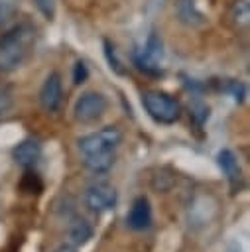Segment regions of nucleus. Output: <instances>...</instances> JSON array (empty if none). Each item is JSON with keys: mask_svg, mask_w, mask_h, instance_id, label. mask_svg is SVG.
Listing matches in <instances>:
<instances>
[{"mask_svg": "<svg viewBox=\"0 0 250 252\" xmlns=\"http://www.w3.org/2000/svg\"><path fill=\"white\" fill-rule=\"evenodd\" d=\"M35 41V30L30 24H20L0 37V71H16L28 59Z\"/></svg>", "mask_w": 250, "mask_h": 252, "instance_id": "nucleus-1", "label": "nucleus"}, {"mask_svg": "<svg viewBox=\"0 0 250 252\" xmlns=\"http://www.w3.org/2000/svg\"><path fill=\"white\" fill-rule=\"evenodd\" d=\"M142 106L157 124H175L181 116L179 100L163 91H146L142 94Z\"/></svg>", "mask_w": 250, "mask_h": 252, "instance_id": "nucleus-2", "label": "nucleus"}, {"mask_svg": "<svg viewBox=\"0 0 250 252\" xmlns=\"http://www.w3.org/2000/svg\"><path fill=\"white\" fill-rule=\"evenodd\" d=\"M122 132L118 126H104L96 132H91L83 138H79L77 148L81 156H93V154H106V152H116L118 146L122 144Z\"/></svg>", "mask_w": 250, "mask_h": 252, "instance_id": "nucleus-3", "label": "nucleus"}, {"mask_svg": "<svg viewBox=\"0 0 250 252\" xmlns=\"http://www.w3.org/2000/svg\"><path fill=\"white\" fill-rule=\"evenodd\" d=\"M108 110V98L98 91H85L73 106V116L79 124H96Z\"/></svg>", "mask_w": 250, "mask_h": 252, "instance_id": "nucleus-4", "label": "nucleus"}, {"mask_svg": "<svg viewBox=\"0 0 250 252\" xmlns=\"http://www.w3.org/2000/svg\"><path fill=\"white\" fill-rule=\"evenodd\" d=\"M161 57H163V43L156 32H152L146 39V45L134 51V65L144 71L146 75H161Z\"/></svg>", "mask_w": 250, "mask_h": 252, "instance_id": "nucleus-5", "label": "nucleus"}, {"mask_svg": "<svg viewBox=\"0 0 250 252\" xmlns=\"http://www.w3.org/2000/svg\"><path fill=\"white\" fill-rule=\"evenodd\" d=\"M116 201H118V191L108 181H96L89 185V189L85 191V205L89 211L96 215L112 211L116 207Z\"/></svg>", "mask_w": 250, "mask_h": 252, "instance_id": "nucleus-6", "label": "nucleus"}, {"mask_svg": "<svg viewBox=\"0 0 250 252\" xmlns=\"http://www.w3.org/2000/svg\"><path fill=\"white\" fill-rule=\"evenodd\" d=\"M39 104L45 112L53 114L61 108L63 104V81H61V75L57 71L49 73L39 89Z\"/></svg>", "mask_w": 250, "mask_h": 252, "instance_id": "nucleus-7", "label": "nucleus"}, {"mask_svg": "<svg viewBox=\"0 0 250 252\" xmlns=\"http://www.w3.org/2000/svg\"><path fill=\"white\" fill-rule=\"evenodd\" d=\"M154 222V211H152V203L146 195H138L130 209H128V215H126V224L130 230H136V232H144L152 226Z\"/></svg>", "mask_w": 250, "mask_h": 252, "instance_id": "nucleus-8", "label": "nucleus"}, {"mask_svg": "<svg viewBox=\"0 0 250 252\" xmlns=\"http://www.w3.org/2000/svg\"><path fill=\"white\" fill-rule=\"evenodd\" d=\"M41 158V144L35 138H26L12 148V159L24 169H31Z\"/></svg>", "mask_w": 250, "mask_h": 252, "instance_id": "nucleus-9", "label": "nucleus"}, {"mask_svg": "<svg viewBox=\"0 0 250 252\" xmlns=\"http://www.w3.org/2000/svg\"><path fill=\"white\" fill-rule=\"evenodd\" d=\"M217 163H219L222 175L226 177V181L230 183V187L232 189L240 187V183H242V169H240V163H238L236 154L232 150H226L224 148V150H220L217 154Z\"/></svg>", "mask_w": 250, "mask_h": 252, "instance_id": "nucleus-10", "label": "nucleus"}, {"mask_svg": "<svg viewBox=\"0 0 250 252\" xmlns=\"http://www.w3.org/2000/svg\"><path fill=\"white\" fill-rule=\"evenodd\" d=\"M175 18L187 28H201L207 24V18L197 8L195 0H175Z\"/></svg>", "mask_w": 250, "mask_h": 252, "instance_id": "nucleus-11", "label": "nucleus"}, {"mask_svg": "<svg viewBox=\"0 0 250 252\" xmlns=\"http://www.w3.org/2000/svg\"><path fill=\"white\" fill-rule=\"evenodd\" d=\"M67 234H69V242L79 248V246H85V244L93 238L94 230H93V226H91L89 220H85V219H81V217H75V219L69 222Z\"/></svg>", "mask_w": 250, "mask_h": 252, "instance_id": "nucleus-12", "label": "nucleus"}, {"mask_svg": "<svg viewBox=\"0 0 250 252\" xmlns=\"http://www.w3.org/2000/svg\"><path fill=\"white\" fill-rule=\"evenodd\" d=\"M116 161V152H106V154H93V156H83V163L89 171L93 173H108Z\"/></svg>", "mask_w": 250, "mask_h": 252, "instance_id": "nucleus-13", "label": "nucleus"}, {"mask_svg": "<svg viewBox=\"0 0 250 252\" xmlns=\"http://www.w3.org/2000/svg\"><path fill=\"white\" fill-rule=\"evenodd\" d=\"M228 20L236 30H246L250 24V4L248 0H236L228 10Z\"/></svg>", "mask_w": 250, "mask_h": 252, "instance_id": "nucleus-14", "label": "nucleus"}, {"mask_svg": "<svg viewBox=\"0 0 250 252\" xmlns=\"http://www.w3.org/2000/svg\"><path fill=\"white\" fill-rule=\"evenodd\" d=\"M20 187H22V191H26V193H39L43 185H41V179H39V175H37L35 171L26 169V173H24V177H22V181H20Z\"/></svg>", "mask_w": 250, "mask_h": 252, "instance_id": "nucleus-15", "label": "nucleus"}, {"mask_svg": "<svg viewBox=\"0 0 250 252\" xmlns=\"http://www.w3.org/2000/svg\"><path fill=\"white\" fill-rule=\"evenodd\" d=\"M14 18V6L6 0H0V28H4Z\"/></svg>", "mask_w": 250, "mask_h": 252, "instance_id": "nucleus-16", "label": "nucleus"}, {"mask_svg": "<svg viewBox=\"0 0 250 252\" xmlns=\"http://www.w3.org/2000/svg\"><path fill=\"white\" fill-rule=\"evenodd\" d=\"M87 75H89L87 65H85L83 61H77V63H75V69H73V83H75V85L85 83V81H87Z\"/></svg>", "mask_w": 250, "mask_h": 252, "instance_id": "nucleus-17", "label": "nucleus"}, {"mask_svg": "<svg viewBox=\"0 0 250 252\" xmlns=\"http://www.w3.org/2000/svg\"><path fill=\"white\" fill-rule=\"evenodd\" d=\"M35 6L39 8V12H41L47 20L53 18V14H55V0H35Z\"/></svg>", "mask_w": 250, "mask_h": 252, "instance_id": "nucleus-18", "label": "nucleus"}, {"mask_svg": "<svg viewBox=\"0 0 250 252\" xmlns=\"http://www.w3.org/2000/svg\"><path fill=\"white\" fill-rule=\"evenodd\" d=\"M104 51H106V59H108V63H110V67L116 71V73H124L122 71V67H120V61L116 59V55H114V45H110L108 41H104Z\"/></svg>", "mask_w": 250, "mask_h": 252, "instance_id": "nucleus-19", "label": "nucleus"}, {"mask_svg": "<svg viewBox=\"0 0 250 252\" xmlns=\"http://www.w3.org/2000/svg\"><path fill=\"white\" fill-rule=\"evenodd\" d=\"M10 108H12V96L6 91H0V116L8 114Z\"/></svg>", "mask_w": 250, "mask_h": 252, "instance_id": "nucleus-20", "label": "nucleus"}, {"mask_svg": "<svg viewBox=\"0 0 250 252\" xmlns=\"http://www.w3.org/2000/svg\"><path fill=\"white\" fill-rule=\"evenodd\" d=\"M53 252H79V250H77V246H73L71 242H69V244L65 242V244H59V246H57Z\"/></svg>", "mask_w": 250, "mask_h": 252, "instance_id": "nucleus-21", "label": "nucleus"}, {"mask_svg": "<svg viewBox=\"0 0 250 252\" xmlns=\"http://www.w3.org/2000/svg\"><path fill=\"white\" fill-rule=\"evenodd\" d=\"M224 252H244V250L240 248V244H238V242H230V244H226Z\"/></svg>", "mask_w": 250, "mask_h": 252, "instance_id": "nucleus-22", "label": "nucleus"}]
</instances>
